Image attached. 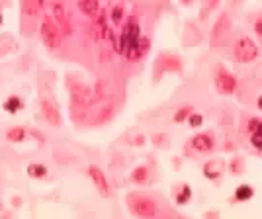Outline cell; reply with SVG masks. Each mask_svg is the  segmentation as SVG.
<instances>
[{
  "mask_svg": "<svg viewBox=\"0 0 262 219\" xmlns=\"http://www.w3.org/2000/svg\"><path fill=\"white\" fill-rule=\"evenodd\" d=\"M231 55L241 65H251L260 57V45L254 39H251L249 35L241 33V35H235V39L231 43Z\"/></svg>",
  "mask_w": 262,
  "mask_h": 219,
  "instance_id": "cell-1",
  "label": "cell"
},
{
  "mask_svg": "<svg viewBox=\"0 0 262 219\" xmlns=\"http://www.w3.org/2000/svg\"><path fill=\"white\" fill-rule=\"evenodd\" d=\"M127 209H129L131 215L143 219H151L161 215V209H159V202L149 194H143V192H133L127 196Z\"/></svg>",
  "mask_w": 262,
  "mask_h": 219,
  "instance_id": "cell-2",
  "label": "cell"
},
{
  "mask_svg": "<svg viewBox=\"0 0 262 219\" xmlns=\"http://www.w3.org/2000/svg\"><path fill=\"white\" fill-rule=\"evenodd\" d=\"M213 86H215L219 96L229 98V96H235L237 90H239V78H237V75H233L225 65H219L213 73Z\"/></svg>",
  "mask_w": 262,
  "mask_h": 219,
  "instance_id": "cell-3",
  "label": "cell"
},
{
  "mask_svg": "<svg viewBox=\"0 0 262 219\" xmlns=\"http://www.w3.org/2000/svg\"><path fill=\"white\" fill-rule=\"evenodd\" d=\"M217 149V137L211 132H200L188 139L186 153L188 155H211Z\"/></svg>",
  "mask_w": 262,
  "mask_h": 219,
  "instance_id": "cell-4",
  "label": "cell"
},
{
  "mask_svg": "<svg viewBox=\"0 0 262 219\" xmlns=\"http://www.w3.org/2000/svg\"><path fill=\"white\" fill-rule=\"evenodd\" d=\"M182 71V59L174 53H161L155 61V80L164 77L166 73H180Z\"/></svg>",
  "mask_w": 262,
  "mask_h": 219,
  "instance_id": "cell-5",
  "label": "cell"
},
{
  "mask_svg": "<svg viewBox=\"0 0 262 219\" xmlns=\"http://www.w3.org/2000/svg\"><path fill=\"white\" fill-rule=\"evenodd\" d=\"M39 33H41V41L49 49H59L63 43V32L51 18H43V22L39 26Z\"/></svg>",
  "mask_w": 262,
  "mask_h": 219,
  "instance_id": "cell-6",
  "label": "cell"
},
{
  "mask_svg": "<svg viewBox=\"0 0 262 219\" xmlns=\"http://www.w3.org/2000/svg\"><path fill=\"white\" fill-rule=\"evenodd\" d=\"M225 168H227V164L223 159H209L202 166V172H204V178L209 182H219L221 176L225 174Z\"/></svg>",
  "mask_w": 262,
  "mask_h": 219,
  "instance_id": "cell-7",
  "label": "cell"
},
{
  "mask_svg": "<svg viewBox=\"0 0 262 219\" xmlns=\"http://www.w3.org/2000/svg\"><path fill=\"white\" fill-rule=\"evenodd\" d=\"M231 28H233V24H231L229 14H227V12H223L217 20H215V24H213V30H211V41H213V43L225 41V37L229 35Z\"/></svg>",
  "mask_w": 262,
  "mask_h": 219,
  "instance_id": "cell-8",
  "label": "cell"
},
{
  "mask_svg": "<svg viewBox=\"0 0 262 219\" xmlns=\"http://www.w3.org/2000/svg\"><path fill=\"white\" fill-rule=\"evenodd\" d=\"M88 176H90V180H92L94 188L100 192V196L108 198L110 196V182H108V178H106V174L102 172V168L96 166V164H90V166H88Z\"/></svg>",
  "mask_w": 262,
  "mask_h": 219,
  "instance_id": "cell-9",
  "label": "cell"
},
{
  "mask_svg": "<svg viewBox=\"0 0 262 219\" xmlns=\"http://www.w3.org/2000/svg\"><path fill=\"white\" fill-rule=\"evenodd\" d=\"M53 20L59 26V30L63 32V35H69L73 32L71 30V22H69V10L63 2H55L53 4Z\"/></svg>",
  "mask_w": 262,
  "mask_h": 219,
  "instance_id": "cell-10",
  "label": "cell"
},
{
  "mask_svg": "<svg viewBox=\"0 0 262 219\" xmlns=\"http://www.w3.org/2000/svg\"><path fill=\"white\" fill-rule=\"evenodd\" d=\"M192 198H194V192L188 182H178L172 186V200L176 206H188L192 202Z\"/></svg>",
  "mask_w": 262,
  "mask_h": 219,
  "instance_id": "cell-11",
  "label": "cell"
},
{
  "mask_svg": "<svg viewBox=\"0 0 262 219\" xmlns=\"http://www.w3.org/2000/svg\"><path fill=\"white\" fill-rule=\"evenodd\" d=\"M254 196H256V188L252 186V184H239V186L235 188L229 204L231 206H235V204H245V202H251Z\"/></svg>",
  "mask_w": 262,
  "mask_h": 219,
  "instance_id": "cell-12",
  "label": "cell"
},
{
  "mask_svg": "<svg viewBox=\"0 0 262 219\" xmlns=\"http://www.w3.org/2000/svg\"><path fill=\"white\" fill-rule=\"evenodd\" d=\"M41 114H43L45 121H47L49 125H53V127H59V125H61V114H59V110H57V106H55L53 102L41 100Z\"/></svg>",
  "mask_w": 262,
  "mask_h": 219,
  "instance_id": "cell-13",
  "label": "cell"
},
{
  "mask_svg": "<svg viewBox=\"0 0 262 219\" xmlns=\"http://www.w3.org/2000/svg\"><path fill=\"white\" fill-rule=\"evenodd\" d=\"M129 180L137 186H147L151 182V168L147 164H139L133 168V172L129 174Z\"/></svg>",
  "mask_w": 262,
  "mask_h": 219,
  "instance_id": "cell-14",
  "label": "cell"
},
{
  "mask_svg": "<svg viewBox=\"0 0 262 219\" xmlns=\"http://www.w3.org/2000/svg\"><path fill=\"white\" fill-rule=\"evenodd\" d=\"M241 132L245 133V135H251L254 132H262V118H258V116H243Z\"/></svg>",
  "mask_w": 262,
  "mask_h": 219,
  "instance_id": "cell-15",
  "label": "cell"
},
{
  "mask_svg": "<svg viewBox=\"0 0 262 219\" xmlns=\"http://www.w3.org/2000/svg\"><path fill=\"white\" fill-rule=\"evenodd\" d=\"M77 6L86 18H98L100 0H77Z\"/></svg>",
  "mask_w": 262,
  "mask_h": 219,
  "instance_id": "cell-16",
  "label": "cell"
},
{
  "mask_svg": "<svg viewBox=\"0 0 262 219\" xmlns=\"http://www.w3.org/2000/svg\"><path fill=\"white\" fill-rule=\"evenodd\" d=\"M227 170H229L233 176H241L247 172V159L241 157V155H233L227 163Z\"/></svg>",
  "mask_w": 262,
  "mask_h": 219,
  "instance_id": "cell-17",
  "label": "cell"
},
{
  "mask_svg": "<svg viewBox=\"0 0 262 219\" xmlns=\"http://www.w3.org/2000/svg\"><path fill=\"white\" fill-rule=\"evenodd\" d=\"M45 6V0H22V12L26 16H37V14H41Z\"/></svg>",
  "mask_w": 262,
  "mask_h": 219,
  "instance_id": "cell-18",
  "label": "cell"
},
{
  "mask_svg": "<svg viewBox=\"0 0 262 219\" xmlns=\"http://www.w3.org/2000/svg\"><path fill=\"white\" fill-rule=\"evenodd\" d=\"M88 100H90V92H88L86 86L77 84V86L73 88V102H75L77 106H84Z\"/></svg>",
  "mask_w": 262,
  "mask_h": 219,
  "instance_id": "cell-19",
  "label": "cell"
},
{
  "mask_svg": "<svg viewBox=\"0 0 262 219\" xmlns=\"http://www.w3.org/2000/svg\"><path fill=\"white\" fill-rule=\"evenodd\" d=\"M26 172H28V176L30 178H37V180H41V178H45L47 176V166H43V164H37V163H32L28 164V168H26Z\"/></svg>",
  "mask_w": 262,
  "mask_h": 219,
  "instance_id": "cell-20",
  "label": "cell"
},
{
  "mask_svg": "<svg viewBox=\"0 0 262 219\" xmlns=\"http://www.w3.org/2000/svg\"><path fill=\"white\" fill-rule=\"evenodd\" d=\"M247 143H249L252 153L262 155V132H254L251 135H247Z\"/></svg>",
  "mask_w": 262,
  "mask_h": 219,
  "instance_id": "cell-21",
  "label": "cell"
},
{
  "mask_svg": "<svg viewBox=\"0 0 262 219\" xmlns=\"http://www.w3.org/2000/svg\"><path fill=\"white\" fill-rule=\"evenodd\" d=\"M219 6V0H202V8H200V20H208V16Z\"/></svg>",
  "mask_w": 262,
  "mask_h": 219,
  "instance_id": "cell-22",
  "label": "cell"
},
{
  "mask_svg": "<svg viewBox=\"0 0 262 219\" xmlns=\"http://www.w3.org/2000/svg\"><path fill=\"white\" fill-rule=\"evenodd\" d=\"M194 112V106H190V104H186V106H180V108L174 112V123H184L188 118H190V114Z\"/></svg>",
  "mask_w": 262,
  "mask_h": 219,
  "instance_id": "cell-23",
  "label": "cell"
},
{
  "mask_svg": "<svg viewBox=\"0 0 262 219\" xmlns=\"http://www.w3.org/2000/svg\"><path fill=\"white\" fill-rule=\"evenodd\" d=\"M123 16H125L123 6H121V4H116V6L110 10V22L114 24V26H120V24L123 22Z\"/></svg>",
  "mask_w": 262,
  "mask_h": 219,
  "instance_id": "cell-24",
  "label": "cell"
},
{
  "mask_svg": "<svg viewBox=\"0 0 262 219\" xmlns=\"http://www.w3.org/2000/svg\"><path fill=\"white\" fill-rule=\"evenodd\" d=\"M22 106H24V102L18 96H10V98L4 102V110L10 114V116H14L18 110H22Z\"/></svg>",
  "mask_w": 262,
  "mask_h": 219,
  "instance_id": "cell-25",
  "label": "cell"
},
{
  "mask_svg": "<svg viewBox=\"0 0 262 219\" xmlns=\"http://www.w3.org/2000/svg\"><path fill=\"white\" fill-rule=\"evenodd\" d=\"M26 129H22V127H12V129H8V133H6V139L10 143H22L24 139H26Z\"/></svg>",
  "mask_w": 262,
  "mask_h": 219,
  "instance_id": "cell-26",
  "label": "cell"
},
{
  "mask_svg": "<svg viewBox=\"0 0 262 219\" xmlns=\"http://www.w3.org/2000/svg\"><path fill=\"white\" fill-rule=\"evenodd\" d=\"M188 125L192 127V129H198V127H202L204 125V116L202 114H198V112H192L190 114V118H188Z\"/></svg>",
  "mask_w": 262,
  "mask_h": 219,
  "instance_id": "cell-27",
  "label": "cell"
},
{
  "mask_svg": "<svg viewBox=\"0 0 262 219\" xmlns=\"http://www.w3.org/2000/svg\"><path fill=\"white\" fill-rule=\"evenodd\" d=\"M252 33L256 35V39H258V43H260V47H262V14L252 22Z\"/></svg>",
  "mask_w": 262,
  "mask_h": 219,
  "instance_id": "cell-28",
  "label": "cell"
},
{
  "mask_svg": "<svg viewBox=\"0 0 262 219\" xmlns=\"http://www.w3.org/2000/svg\"><path fill=\"white\" fill-rule=\"evenodd\" d=\"M155 139V145H157V147H166V137H164V135H155L153 137Z\"/></svg>",
  "mask_w": 262,
  "mask_h": 219,
  "instance_id": "cell-29",
  "label": "cell"
},
{
  "mask_svg": "<svg viewBox=\"0 0 262 219\" xmlns=\"http://www.w3.org/2000/svg\"><path fill=\"white\" fill-rule=\"evenodd\" d=\"M219 215H221V213H219V211H208V213H204V217H219Z\"/></svg>",
  "mask_w": 262,
  "mask_h": 219,
  "instance_id": "cell-30",
  "label": "cell"
},
{
  "mask_svg": "<svg viewBox=\"0 0 262 219\" xmlns=\"http://www.w3.org/2000/svg\"><path fill=\"white\" fill-rule=\"evenodd\" d=\"M256 108H258L262 112V94L258 96V98H256Z\"/></svg>",
  "mask_w": 262,
  "mask_h": 219,
  "instance_id": "cell-31",
  "label": "cell"
},
{
  "mask_svg": "<svg viewBox=\"0 0 262 219\" xmlns=\"http://www.w3.org/2000/svg\"><path fill=\"white\" fill-rule=\"evenodd\" d=\"M180 2H182L184 6H188V4H192V0H180Z\"/></svg>",
  "mask_w": 262,
  "mask_h": 219,
  "instance_id": "cell-32",
  "label": "cell"
},
{
  "mask_svg": "<svg viewBox=\"0 0 262 219\" xmlns=\"http://www.w3.org/2000/svg\"><path fill=\"white\" fill-rule=\"evenodd\" d=\"M0 26H2V10H0Z\"/></svg>",
  "mask_w": 262,
  "mask_h": 219,
  "instance_id": "cell-33",
  "label": "cell"
}]
</instances>
